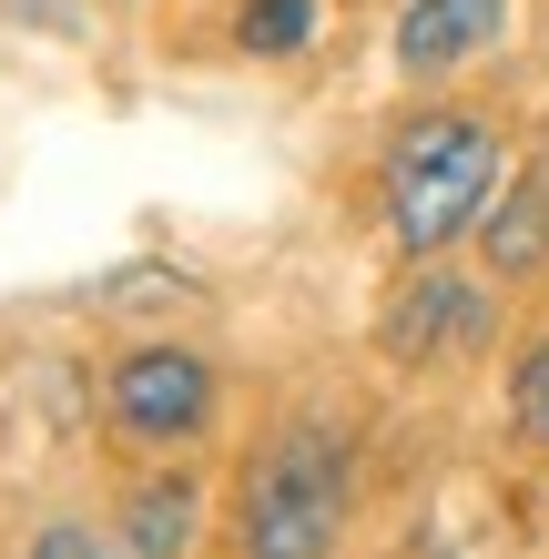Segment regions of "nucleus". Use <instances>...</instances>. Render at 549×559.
Instances as JSON below:
<instances>
[{"label":"nucleus","instance_id":"obj_1","mask_svg":"<svg viewBox=\"0 0 549 559\" xmlns=\"http://www.w3.org/2000/svg\"><path fill=\"white\" fill-rule=\"evenodd\" d=\"M377 193H386V224H397L407 254H447L499 204V133L478 112H417L407 133L386 143Z\"/></svg>","mask_w":549,"mask_h":559},{"label":"nucleus","instance_id":"obj_2","mask_svg":"<svg viewBox=\"0 0 549 559\" xmlns=\"http://www.w3.org/2000/svg\"><path fill=\"white\" fill-rule=\"evenodd\" d=\"M346 530V448L326 427H285L244 468V559H326Z\"/></svg>","mask_w":549,"mask_h":559},{"label":"nucleus","instance_id":"obj_3","mask_svg":"<svg viewBox=\"0 0 549 559\" xmlns=\"http://www.w3.org/2000/svg\"><path fill=\"white\" fill-rule=\"evenodd\" d=\"M112 417H122V438H143V448H183L193 427L214 417V367L193 346L122 356V367H112Z\"/></svg>","mask_w":549,"mask_h":559},{"label":"nucleus","instance_id":"obj_4","mask_svg":"<svg viewBox=\"0 0 549 559\" xmlns=\"http://www.w3.org/2000/svg\"><path fill=\"white\" fill-rule=\"evenodd\" d=\"M386 356L397 367H438V356H468L478 336H489V295L478 285H458V275H417L397 306H386Z\"/></svg>","mask_w":549,"mask_h":559},{"label":"nucleus","instance_id":"obj_5","mask_svg":"<svg viewBox=\"0 0 549 559\" xmlns=\"http://www.w3.org/2000/svg\"><path fill=\"white\" fill-rule=\"evenodd\" d=\"M499 21H509V0H407V21H397V72H417V82L458 72V61H478V51L499 41Z\"/></svg>","mask_w":549,"mask_h":559},{"label":"nucleus","instance_id":"obj_6","mask_svg":"<svg viewBox=\"0 0 549 559\" xmlns=\"http://www.w3.org/2000/svg\"><path fill=\"white\" fill-rule=\"evenodd\" d=\"M478 245H489V265H499V275H529V265H549V163H539V174H529L520 193H499V204H489Z\"/></svg>","mask_w":549,"mask_h":559},{"label":"nucleus","instance_id":"obj_7","mask_svg":"<svg viewBox=\"0 0 549 559\" xmlns=\"http://www.w3.org/2000/svg\"><path fill=\"white\" fill-rule=\"evenodd\" d=\"M183 539H193V488L183 478L133 488V509H122V549H133V559H183Z\"/></svg>","mask_w":549,"mask_h":559},{"label":"nucleus","instance_id":"obj_8","mask_svg":"<svg viewBox=\"0 0 549 559\" xmlns=\"http://www.w3.org/2000/svg\"><path fill=\"white\" fill-rule=\"evenodd\" d=\"M315 0H244V51H306Z\"/></svg>","mask_w":549,"mask_h":559},{"label":"nucleus","instance_id":"obj_9","mask_svg":"<svg viewBox=\"0 0 549 559\" xmlns=\"http://www.w3.org/2000/svg\"><path fill=\"white\" fill-rule=\"evenodd\" d=\"M509 417H520L529 438L549 448V336H539V346L520 356V377H509Z\"/></svg>","mask_w":549,"mask_h":559},{"label":"nucleus","instance_id":"obj_10","mask_svg":"<svg viewBox=\"0 0 549 559\" xmlns=\"http://www.w3.org/2000/svg\"><path fill=\"white\" fill-rule=\"evenodd\" d=\"M31 559H103V539H92V530H72V519H51V530L31 539Z\"/></svg>","mask_w":549,"mask_h":559}]
</instances>
